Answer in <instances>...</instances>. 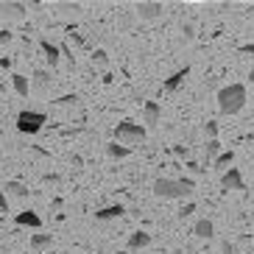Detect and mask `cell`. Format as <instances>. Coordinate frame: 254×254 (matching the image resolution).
Instances as JSON below:
<instances>
[{"label": "cell", "instance_id": "obj_1", "mask_svg": "<svg viewBox=\"0 0 254 254\" xmlns=\"http://www.w3.org/2000/svg\"><path fill=\"white\" fill-rule=\"evenodd\" d=\"M195 193V182L193 179H162L154 182V195L165 198V201H176V198H190Z\"/></svg>", "mask_w": 254, "mask_h": 254}, {"label": "cell", "instance_id": "obj_2", "mask_svg": "<svg viewBox=\"0 0 254 254\" xmlns=\"http://www.w3.org/2000/svg\"><path fill=\"white\" fill-rule=\"evenodd\" d=\"M246 106V87L243 84H229L218 92V109L224 115H238Z\"/></svg>", "mask_w": 254, "mask_h": 254}, {"label": "cell", "instance_id": "obj_3", "mask_svg": "<svg viewBox=\"0 0 254 254\" xmlns=\"http://www.w3.org/2000/svg\"><path fill=\"white\" fill-rule=\"evenodd\" d=\"M115 137H118L120 145H126V148L142 145V142H145V128H142L140 123H134V120H123V123H118V128H115Z\"/></svg>", "mask_w": 254, "mask_h": 254}, {"label": "cell", "instance_id": "obj_4", "mask_svg": "<svg viewBox=\"0 0 254 254\" xmlns=\"http://www.w3.org/2000/svg\"><path fill=\"white\" fill-rule=\"evenodd\" d=\"M45 115L42 112H34V109H25V112L17 115V128L23 131V134H37V131H42V126H45Z\"/></svg>", "mask_w": 254, "mask_h": 254}, {"label": "cell", "instance_id": "obj_5", "mask_svg": "<svg viewBox=\"0 0 254 254\" xmlns=\"http://www.w3.org/2000/svg\"><path fill=\"white\" fill-rule=\"evenodd\" d=\"M25 14H28L25 3H14V0H3L0 3V17L3 20H23Z\"/></svg>", "mask_w": 254, "mask_h": 254}, {"label": "cell", "instance_id": "obj_6", "mask_svg": "<svg viewBox=\"0 0 254 254\" xmlns=\"http://www.w3.org/2000/svg\"><path fill=\"white\" fill-rule=\"evenodd\" d=\"M221 190H224V193H232V190H246V185H243V176H240L238 168H229V171H224V176H221Z\"/></svg>", "mask_w": 254, "mask_h": 254}, {"label": "cell", "instance_id": "obj_7", "mask_svg": "<svg viewBox=\"0 0 254 254\" xmlns=\"http://www.w3.org/2000/svg\"><path fill=\"white\" fill-rule=\"evenodd\" d=\"M137 14H140L142 20H157V17L165 14V6H162V3H148V0H140V3H137Z\"/></svg>", "mask_w": 254, "mask_h": 254}, {"label": "cell", "instance_id": "obj_8", "mask_svg": "<svg viewBox=\"0 0 254 254\" xmlns=\"http://www.w3.org/2000/svg\"><path fill=\"white\" fill-rule=\"evenodd\" d=\"M159 118H162V109H159V104H154V101H148V104L142 106V120L148 123V126H157Z\"/></svg>", "mask_w": 254, "mask_h": 254}, {"label": "cell", "instance_id": "obj_9", "mask_svg": "<svg viewBox=\"0 0 254 254\" xmlns=\"http://www.w3.org/2000/svg\"><path fill=\"white\" fill-rule=\"evenodd\" d=\"M123 212H126V207H123V204H109V207L98 209L95 218H98V221H112V218H120Z\"/></svg>", "mask_w": 254, "mask_h": 254}, {"label": "cell", "instance_id": "obj_10", "mask_svg": "<svg viewBox=\"0 0 254 254\" xmlns=\"http://www.w3.org/2000/svg\"><path fill=\"white\" fill-rule=\"evenodd\" d=\"M187 75H190V67H182V70H176V73L171 75V78H168V81H165V90L168 92H176L182 87V84H185V78Z\"/></svg>", "mask_w": 254, "mask_h": 254}, {"label": "cell", "instance_id": "obj_11", "mask_svg": "<svg viewBox=\"0 0 254 254\" xmlns=\"http://www.w3.org/2000/svg\"><path fill=\"white\" fill-rule=\"evenodd\" d=\"M39 48H42V53H45V59L51 62V67H56V64H59V62H62L59 45H51L48 39H42V42H39Z\"/></svg>", "mask_w": 254, "mask_h": 254}, {"label": "cell", "instance_id": "obj_12", "mask_svg": "<svg viewBox=\"0 0 254 254\" xmlns=\"http://www.w3.org/2000/svg\"><path fill=\"white\" fill-rule=\"evenodd\" d=\"M17 224H20V226H31V229H39V226H42V218H39L34 209H25V212L17 215Z\"/></svg>", "mask_w": 254, "mask_h": 254}, {"label": "cell", "instance_id": "obj_13", "mask_svg": "<svg viewBox=\"0 0 254 254\" xmlns=\"http://www.w3.org/2000/svg\"><path fill=\"white\" fill-rule=\"evenodd\" d=\"M151 243V235L148 232H134V235H131V238H128V252H140V249H145Z\"/></svg>", "mask_w": 254, "mask_h": 254}, {"label": "cell", "instance_id": "obj_14", "mask_svg": "<svg viewBox=\"0 0 254 254\" xmlns=\"http://www.w3.org/2000/svg\"><path fill=\"white\" fill-rule=\"evenodd\" d=\"M11 87H14L17 95H23V98H28V92H31V81L25 78V75H20V73L11 75Z\"/></svg>", "mask_w": 254, "mask_h": 254}, {"label": "cell", "instance_id": "obj_15", "mask_svg": "<svg viewBox=\"0 0 254 254\" xmlns=\"http://www.w3.org/2000/svg\"><path fill=\"white\" fill-rule=\"evenodd\" d=\"M48 87H51V73H48V70H37V73H34V84H31V90L45 92Z\"/></svg>", "mask_w": 254, "mask_h": 254}, {"label": "cell", "instance_id": "obj_16", "mask_svg": "<svg viewBox=\"0 0 254 254\" xmlns=\"http://www.w3.org/2000/svg\"><path fill=\"white\" fill-rule=\"evenodd\" d=\"M193 232H195V238H212L215 226H212V221H209V218H201V221H195Z\"/></svg>", "mask_w": 254, "mask_h": 254}, {"label": "cell", "instance_id": "obj_17", "mask_svg": "<svg viewBox=\"0 0 254 254\" xmlns=\"http://www.w3.org/2000/svg\"><path fill=\"white\" fill-rule=\"evenodd\" d=\"M106 154L112 159H126L128 154H131V148H126V145H118V142H109L106 145Z\"/></svg>", "mask_w": 254, "mask_h": 254}, {"label": "cell", "instance_id": "obj_18", "mask_svg": "<svg viewBox=\"0 0 254 254\" xmlns=\"http://www.w3.org/2000/svg\"><path fill=\"white\" fill-rule=\"evenodd\" d=\"M6 190L14 193L17 198H25V195H28V185H23V182H6Z\"/></svg>", "mask_w": 254, "mask_h": 254}, {"label": "cell", "instance_id": "obj_19", "mask_svg": "<svg viewBox=\"0 0 254 254\" xmlns=\"http://www.w3.org/2000/svg\"><path fill=\"white\" fill-rule=\"evenodd\" d=\"M232 159H235V154H232V151H229V154H218V157H215V168H218V171H229Z\"/></svg>", "mask_w": 254, "mask_h": 254}, {"label": "cell", "instance_id": "obj_20", "mask_svg": "<svg viewBox=\"0 0 254 254\" xmlns=\"http://www.w3.org/2000/svg\"><path fill=\"white\" fill-rule=\"evenodd\" d=\"M204 154H207V162H209V159H215L218 154H221V142H218V140H207V145H204Z\"/></svg>", "mask_w": 254, "mask_h": 254}, {"label": "cell", "instance_id": "obj_21", "mask_svg": "<svg viewBox=\"0 0 254 254\" xmlns=\"http://www.w3.org/2000/svg\"><path fill=\"white\" fill-rule=\"evenodd\" d=\"M31 246H34V249L51 246V235H34V238H31Z\"/></svg>", "mask_w": 254, "mask_h": 254}, {"label": "cell", "instance_id": "obj_22", "mask_svg": "<svg viewBox=\"0 0 254 254\" xmlns=\"http://www.w3.org/2000/svg\"><path fill=\"white\" fill-rule=\"evenodd\" d=\"M92 62H95L98 67H106V64H109V59H106V51H95V53H92Z\"/></svg>", "mask_w": 254, "mask_h": 254}, {"label": "cell", "instance_id": "obj_23", "mask_svg": "<svg viewBox=\"0 0 254 254\" xmlns=\"http://www.w3.org/2000/svg\"><path fill=\"white\" fill-rule=\"evenodd\" d=\"M75 101H78V95H62V98H56L53 104H59V106H73Z\"/></svg>", "mask_w": 254, "mask_h": 254}, {"label": "cell", "instance_id": "obj_24", "mask_svg": "<svg viewBox=\"0 0 254 254\" xmlns=\"http://www.w3.org/2000/svg\"><path fill=\"white\" fill-rule=\"evenodd\" d=\"M204 131H207L209 140H218V123H212V120H209L207 126H204Z\"/></svg>", "mask_w": 254, "mask_h": 254}, {"label": "cell", "instance_id": "obj_25", "mask_svg": "<svg viewBox=\"0 0 254 254\" xmlns=\"http://www.w3.org/2000/svg\"><path fill=\"white\" fill-rule=\"evenodd\" d=\"M193 212H195V207H193V204H187V207H182V209H179V218L185 221V218H187V215H193Z\"/></svg>", "mask_w": 254, "mask_h": 254}, {"label": "cell", "instance_id": "obj_26", "mask_svg": "<svg viewBox=\"0 0 254 254\" xmlns=\"http://www.w3.org/2000/svg\"><path fill=\"white\" fill-rule=\"evenodd\" d=\"M224 254H240V252H238V246H235V243L224 240Z\"/></svg>", "mask_w": 254, "mask_h": 254}, {"label": "cell", "instance_id": "obj_27", "mask_svg": "<svg viewBox=\"0 0 254 254\" xmlns=\"http://www.w3.org/2000/svg\"><path fill=\"white\" fill-rule=\"evenodd\" d=\"M59 182H62L59 173H48V176H45V185H59Z\"/></svg>", "mask_w": 254, "mask_h": 254}, {"label": "cell", "instance_id": "obj_28", "mask_svg": "<svg viewBox=\"0 0 254 254\" xmlns=\"http://www.w3.org/2000/svg\"><path fill=\"white\" fill-rule=\"evenodd\" d=\"M8 42H11V34L6 28H0V45H8Z\"/></svg>", "mask_w": 254, "mask_h": 254}, {"label": "cell", "instance_id": "obj_29", "mask_svg": "<svg viewBox=\"0 0 254 254\" xmlns=\"http://www.w3.org/2000/svg\"><path fill=\"white\" fill-rule=\"evenodd\" d=\"M0 212H8V201H6V193L0 190Z\"/></svg>", "mask_w": 254, "mask_h": 254}, {"label": "cell", "instance_id": "obj_30", "mask_svg": "<svg viewBox=\"0 0 254 254\" xmlns=\"http://www.w3.org/2000/svg\"><path fill=\"white\" fill-rule=\"evenodd\" d=\"M59 8H64V11H78V3H59Z\"/></svg>", "mask_w": 254, "mask_h": 254}, {"label": "cell", "instance_id": "obj_31", "mask_svg": "<svg viewBox=\"0 0 254 254\" xmlns=\"http://www.w3.org/2000/svg\"><path fill=\"white\" fill-rule=\"evenodd\" d=\"M187 168H190V171H193V173H201V171H204L201 165H195V162H190V165H187Z\"/></svg>", "mask_w": 254, "mask_h": 254}, {"label": "cell", "instance_id": "obj_32", "mask_svg": "<svg viewBox=\"0 0 254 254\" xmlns=\"http://www.w3.org/2000/svg\"><path fill=\"white\" fill-rule=\"evenodd\" d=\"M11 67V59H0V70H8Z\"/></svg>", "mask_w": 254, "mask_h": 254}, {"label": "cell", "instance_id": "obj_33", "mask_svg": "<svg viewBox=\"0 0 254 254\" xmlns=\"http://www.w3.org/2000/svg\"><path fill=\"white\" fill-rule=\"evenodd\" d=\"M240 51H243V53H252V56H254V45H243Z\"/></svg>", "mask_w": 254, "mask_h": 254}, {"label": "cell", "instance_id": "obj_34", "mask_svg": "<svg viewBox=\"0 0 254 254\" xmlns=\"http://www.w3.org/2000/svg\"><path fill=\"white\" fill-rule=\"evenodd\" d=\"M249 78H252V84H254V67H252V73H249Z\"/></svg>", "mask_w": 254, "mask_h": 254}, {"label": "cell", "instance_id": "obj_35", "mask_svg": "<svg viewBox=\"0 0 254 254\" xmlns=\"http://www.w3.org/2000/svg\"><path fill=\"white\" fill-rule=\"evenodd\" d=\"M115 254H126V252H115Z\"/></svg>", "mask_w": 254, "mask_h": 254}]
</instances>
